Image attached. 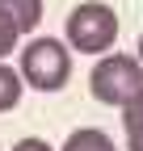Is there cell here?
<instances>
[{
	"label": "cell",
	"mask_w": 143,
	"mask_h": 151,
	"mask_svg": "<svg viewBox=\"0 0 143 151\" xmlns=\"http://www.w3.org/2000/svg\"><path fill=\"white\" fill-rule=\"evenodd\" d=\"M88 88L101 105L126 109L143 92V63L139 55H97V67L88 71Z\"/></svg>",
	"instance_id": "obj_1"
},
{
	"label": "cell",
	"mask_w": 143,
	"mask_h": 151,
	"mask_svg": "<svg viewBox=\"0 0 143 151\" xmlns=\"http://www.w3.org/2000/svg\"><path fill=\"white\" fill-rule=\"evenodd\" d=\"M67 46L80 55H110L118 42V13L105 0H84L67 13Z\"/></svg>",
	"instance_id": "obj_2"
},
{
	"label": "cell",
	"mask_w": 143,
	"mask_h": 151,
	"mask_svg": "<svg viewBox=\"0 0 143 151\" xmlns=\"http://www.w3.org/2000/svg\"><path fill=\"white\" fill-rule=\"evenodd\" d=\"M30 88L38 92H59L72 80V50L59 42V38H34V42L21 46V67Z\"/></svg>",
	"instance_id": "obj_3"
},
{
	"label": "cell",
	"mask_w": 143,
	"mask_h": 151,
	"mask_svg": "<svg viewBox=\"0 0 143 151\" xmlns=\"http://www.w3.org/2000/svg\"><path fill=\"white\" fill-rule=\"evenodd\" d=\"M0 13H4L21 34H30L42 21V0H0Z\"/></svg>",
	"instance_id": "obj_4"
},
{
	"label": "cell",
	"mask_w": 143,
	"mask_h": 151,
	"mask_svg": "<svg viewBox=\"0 0 143 151\" xmlns=\"http://www.w3.org/2000/svg\"><path fill=\"white\" fill-rule=\"evenodd\" d=\"M59 151H118V147H114V139L105 134V130L80 126V130H72V134H67V143H63Z\"/></svg>",
	"instance_id": "obj_5"
},
{
	"label": "cell",
	"mask_w": 143,
	"mask_h": 151,
	"mask_svg": "<svg viewBox=\"0 0 143 151\" xmlns=\"http://www.w3.org/2000/svg\"><path fill=\"white\" fill-rule=\"evenodd\" d=\"M25 88H30V84H25L21 71H13L9 63H0V113H9V109L21 105V92H25Z\"/></svg>",
	"instance_id": "obj_6"
},
{
	"label": "cell",
	"mask_w": 143,
	"mask_h": 151,
	"mask_svg": "<svg viewBox=\"0 0 143 151\" xmlns=\"http://www.w3.org/2000/svg\"><path fill=\"white\" fill-rule=\"evenodd\" d=\"M122 130H126V151H143V92L122 109Z\"/></svg>",
	"instance_id": "obj_7"
},
{
	"label": "cell",
	"mask_w": 143,
	"mask_h": 151,
	"mask_svg": "<svg viewBox=\"0 0 143 151\" xmlns=\"http://www.w3.org/2000/svg\"><path fill=\"white\" fill-rule=\"evenodd\" d=\"M17 38H21V29H17V25L9 21V17H4V13H0V59L17 50Z\"/></svg>",
	"instance_id": "obj_8"
},
{
	"label": "cell",
	"mask_w": 143,
	"mask_h": 151,
	"mask_svg": "<svg viewBox=\"0 0 143 151\" xmlns=\"http://www.w3.org/2000/svg\"><path fill=\"white\" fill-rule=\"evenodd\" d=\"M13 151H55L46 139H21V143H13Z\"/></svg>",
	"instance_id": "obj_9"
},
{
	"label": "cell",
	"mask_w": 143,
	"mask_h": 151,
	"mask_svg": "<svg viewBox=\"0 0 143 151\" xmlns=\"http://www.w3.org/2000/svg\"><path fill=\"white\" fill-rule=\"evenodd\" d=\"M139 63H143V34H139Z\"/></svg>",
	"instance_id": "obj_10"
}]
</instances>
